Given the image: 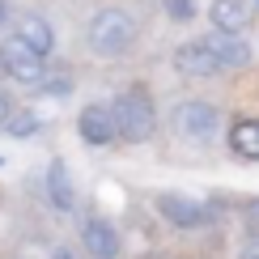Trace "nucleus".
Listing matches in <instances>:
<instances>
[{
    "label": "nucleus",
    "mask_w": 259,
    "mask_h": 259,
    "mask_svg": "<svg viewBox=\"0 0 259 259\" xmlns=\"http://www.w3.org/2000/svg\"><path fill=\"white\" fill-rule=\"evenodd\" d=\"M111 119H115L119 140H127V145H145V140L157 132V111H153V98H149L145 90H123V94H115Z\"/></svg>",
    "instance_id": "f257e3e1"
},
{
    "label": "nucleus",
    "mask_w": 259,
    "mask_h": 259,
    "mask_svg": "<svg viewBox=\"0 0 259 259\" xmlns=\"http://www.w3.org/2000/svg\"><path fill=\"white\" fill-rule=\"evenodd\" d=\"M85 38H90V51L94 56H106V60H115V56H123L127 47L136 42V21L127 9H98V13L90 17V30H85Z\"/></svg>",
    "instance_id": "f03ea898"
},
{
    "label": "nucleus",
    "mask_w": 259,
    "mask_h": 259,
    "mask_svg": "<svg viewBox=\"0 0 259 259\" xmlns=\"http://www.w3.org/2000/svg\"><path fill=\"white\" fill-rule=\"evenodd\" d=\"M0 72H9V81H17V85H42L47 81L42 56L30 47V42H21L17 34H9L5 42H0Z\"/></svg>",
    "instance_id": "7ed1b4c3"
},
{
    "label": "nucleus",
    "mask_w": 259,
    "mask_h": 259,
    "mask_svg": "<svg viewBox=\"0 0 259 259\" xmlns=\"http://www.w3.org/2000/svg\"><path fill=\"white\" fill-rule=\"evenodd\" d=\"M170 127H175L183 140H196V145H204V140L217 136V127H221V111H217L212 102H200V98L179 102V106H175V115H170Z\"/></svg>",
    "instance_id": "20e7f679"
},
{
    "label": "nucleus",
    "mask_w": 259,
    "mask_h": 259,
    "mask_svg": "<svg viewBox=\"0 0 259 259\" xmlns=\"http://www.w3.org/2000/svg\"><path fill=\"white\" fill-rule=\"evenodd\" d=\"M157 212L175 225V230H200V225H208L212 217H217V208L183 196V191H161L157 196Z\"/></svg>",
    "instance_id": "39448f33"
},
{
    "label": "nucleus",
    "mask_w": 259,
    "mask_h": 259,
    "mask_svg": "<svg viewBox=\"0 0 259 259\" xmlns=\"http://www.w3.org/2000/svg\"><path fill=\"white\" fill-rule=\"evenodd\" d=\"M170 64H175L179 77H191V81H208V77H217V72H221L217 56H212V47L204 38H191V42H183V47H175Z\"/></svg>",
    "instance_id": "423d86ee"
},
{
    "label": "nucleus",
    "mask_w": 259,
    "mask_h": 259,
    "mask_svg": "<svg viewBox=\"0 0 259 259\" xmlns=\"http://www.w3.org/2000/svg\"><path fill=\"white\" fill-rule=\"evenodd\" d=\"M77 132L85 145H94V149H102V145H111L115 136V119H111V106H102V102H90V106H81V115H77Z\"/></svg>",
    "instance_id": "0eeeda50"
},
{
    "label": "nucleus",
    "mask_w": 259,
    "mask_h": 259,
    "mask_svg": "<svg viewBox=\"0 0 259 259\" xmlns=\"http://www.w3.org/2000/svg\"><path fill=\"white\" fill-rule=\"evenodd\" d=\"M81 246L94 259H115L119 255V230H115L106 217H85L81 225Z\"/></svg>",
    "instance_id": "6e6552de"
},
{
    "label": "nucleus",
    "mask_w": 259,
    "mask_h": 259,
    "mask_svg": "<svg viewBox=\"0 0 259 259\" xmlns=\"http://www.w3.org/2000/svg\"><path fill=\"white\" fill-rule=\"evenodd\" d=\"M204 42L212 47V56H217L221 68H246V64H251V42H246L242 34H225V30H212Z\"/></svg>",
    "instance_id": "1a4fd4ad"
},
{
    "label": "nucleus",
    "mask_w": 259,
    "mask_h": 259,
    "mask_svg": "<svg viewBox=\"0 0 259 259\" xmlns=\"http://www.w3.org/2000/svg\"><path fill=\"white\" fill-rule=\"evenodd\" d=\"M47 200H51V208L56 212H72L77 208V187H72V175H68V166H64V161L56 157L47 166Z\"/></svg>",
    "instance_id": "9d476101"
},
{
    "label": "nucleus",
    "mask_w": 259,
    "mask_h": 259,
    "mask_svg": "<svg viewBox=\"0 0 259 259\" xmlns=\"http://www.w3.org/2000/svg\"><path fill=\"white\" fill-rule=\"evenodd\" d=\"M251 0H212L208 17H212V30H225V34H242L246 21H251Z\"/></svg>",
    "instance_id": "9b49d317"
},
{
    "label": "nucleus",
    "mask_w": 259,
    "mask_h": 259,
    "mask_svg": "<svg viewBox=\"0 0 259 259\" xmlns=\"http://www.w3.org/2000/svg\"><path fill=\"white\" fill-rule=\"evenodd\" d=\"M225 136H230L234 157H242V161H259V119H238Z\"/></svg>",
    "instance_id": "f8f14e48"
},
{
    "label": "nucleus",
    "mask_w": 259,
    "mask_h": 259,
    "mask_svg": "<svg viewBox=\"0 0 259 259\" xmlns=\"http://www.w3.org/2000/svg\"><path fill=\"white\" fill-rule=\"evenodd\" d=\"M17 38H21V42H30V47H34L42 60H47V56H51V47H56V30H51V21H47V17H34V13L21 17Z\"/></svg>",
    "instance_id": "ddd939ff"
},
{
    "label": "nucleus",
    "mask_w": 259,
    "mask_h": 259,
    "mask_svg": "<svg viewBox=\"0 0 259 259\" xmlns=\"http://www.w3.org/2000/svg\"><path fill=\"white\" fill-rule=\"evenodd\" d=\"M38 127H42V119H38L34 111H13V115H9V123H5V132L13 136V140H30Z\"/></svg>",
    "instance_id": "4468645a"
},
{
    "label": "nucleus",
    "mask_w": 259,
    "mask_h": 259,
    "mask_svg": "<svg viewBox=\"0 0 259 259\" xmlns=\"http://www.w3.org/2000/svg\"><path fill=\"white\" fill-rule=\"evenodd\" d=\"M161 9H166V17H175V21H191L196 17V0H161Z\"/></svg>",
    "instance_id": "2eb2a0df"
},
{
    "label": "nucleus",
    "mask_w": 259,
    "mask_h": 259,
    "mask_svg": "<svg viewBox=\"0 0 259 259\" xmlns=\"http://www.w3.org/2000/svg\"><path fill=\"white\" fill-rule=\"evenodd\" d=\"M242 225H246L251 234H259V196L242 204Z\"/></svg>",
    "instance_id": "dca6fc26"
},
{
    "label": "nucleus",
    "mask_w": 259,
    "mask_h": 259,
    "mask_svg": "<svg viewBox=\"0 0 259 259\" xmlns=\"http://www.w3.org/2000/svg\"><path fill=\"white\" fill-rule=\"evenodd\" d=\"M68 90H72L68 77H60V81H42V94H47V98H64Z\"/></svg>",
    "instance_id": "f3484780"
},
{
    "label": "nucleus",
    "mask_w": 259,
    "mask_h": 259,
    "mask_svg": "<svg viewBox=\"0 0 259 259\" xmlns=\"http://www.w3.org/2000/svg\"><path fill=\"white\" fill-rule=\"evenodd\" d=\"M238 259H259V234H251V238L238 246Z\"/></svg>",
    "instance_id": "a211bd4d"
},
{
    "label": "nucleus",
    "mask_w": 259,
    "mask_h": 259,
    "mask_svg": "<svg viewBox=\"0 0 259 259\" xmlns=\"http://www.w3.org/2000/svg\"><path fill=\"white\" fill-rule=\"evenodd\" d=\"M9 115H13V102L0 94V132H5V123H9Z\"/></svg>",
    "instance_id": "6ab92c4d"
},
{
    "label": "nucleus",
    "mask_w": 259,
    "mask_h": 259,
    "mask_svg": "<svg viewBox=\"0 0 259 259\" xmlns=\"http://www.w3.org/2000/svg\"><path fill=\"white\" fill-rule=\"evenodd\" d=\"M9 21V0H0V26Z\"/></svg>",
    "instance_id": "aec40b11"
},
{
    "label": "nucleus",
    "mask_w": 259,
    "mask_h": 259,
    "mask_svg": "<svg viewBox=\"0 0 259 259\" xmlns=\"http://www.w3.org/2000/svg\"><path fill=\"white\" fill-rule=\"evenodd\" d=\"M51 259H77V255H72V251H56V255H51Z\"/></svg>",
    "instance_id": "412c9836"
},
{
    "label": "nucleus",
    "mask_w": 259,
    "mask_h": 259,
    "mask_svg": "<svg viewBox=\"0 0 259 259\" xmlns=\"http://www.w3.org/2000/svg\"><path fill=\"white\" fill-rule=\"evenodd\" d=\"M0 166H5V157H0Z\"/></svg>",
    "instance_id": "4be33fe9"
}]
</instances>
